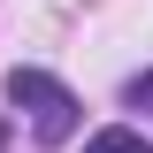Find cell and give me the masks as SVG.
<instances>
[{
    "label": "cell",
    "mask_w": 153,
    "mask_h": 153,
    "mask_svg": "<svg viewBox=\"0 0 153 153\" xmlns=\"http://www.w3.org/2000/svg\"><path fill=\"white\" fill-rule=\"evenodd\" d=\"M8 100H16L23 115H31V138L38 146H61V138H76V92L61 84V76H46V69H8Z\"/></svg>",
    "instance_id": "6da1fadb"
},
{
    "label": "cell",
    "mask_w": 153,
    "mask_h": 153,
    "mask_svg": "<svg viewBox=\"0 0 153 153\" xmlns=\"http://www.w3.org/2000/svg\"><path fill=\"white\" fill-rule=\"evenodd\" d=\"M84 153H153V146L130 130V123H107V130H92V138H84Z\"/></svg>",
    "instance_id": "7a4b0ae2"
},
{
    "label": "cell",
    "mask_w": 153,
    "mask_h": 153,
    "mask_svg": "<svg viewBox=\"0 0 153 153\" xmlns=\"http://www.w3.org/2000/svg\"><path fill=\"white\" fill-rule=\"evenodd\" d=\"M123 107H146V115H153V69H138L130 84H123Z\"/></svg>",
    "instance_id": "3957f363"
},
{
    "label": "cell",
    "mask_w": 153,
    "mask_h": 153,
    "mask_svg": "<svg viewBox=\"0 0 153 153\" xmlns=\"http://www.w3.org/2000/svg\"><path fill=\"white\" fill-rule=\"evenodd\" d=\"M0 153H8V123H0Z\"/></svg>",
    "instance_id": "277c9868"
}]
</instances>
